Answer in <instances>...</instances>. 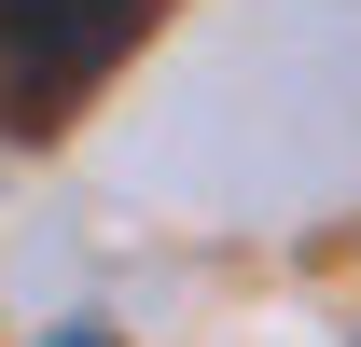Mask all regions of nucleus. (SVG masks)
Masks as SVG:
<instances>
[{"instance_id": "1", "label": "nucleus", "mask_w": 361, "mask_h": 347, "mask_svg": "<svg viewBox=\"0 0 361 347\" xmlns=\"http://www.w3.org/2000/svg\"><path fill=\"white\" fill-rule=\"evenodd\" d=\"M139 28L153 0H0V126H56Z\"/></svg>"}, {"instance_id": "2", "label": "nucleus", "mask_w": 361, "mask_h": 347, "mask_svg": "<svg viewBox=\"0 0 361 347\" xmlns=\"http://www.w3.org/2000/svg\"><path fill=\"white\" fill-rule=\"evenodd\" d=\"M56 347H111V334H56Z\"/></svg>"}]
</instances>
